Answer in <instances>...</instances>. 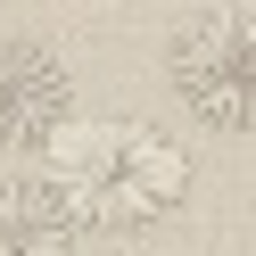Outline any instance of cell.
<instances>
[{
    "mask_svg": "<svg viewBox=\"0 0 256 256\" xmlns=\"http://www.w3.org/2000/svg\"><path fill=\"white\" fill-rule=\"evenodd\" d=\"M50 149H58L50 182L66 190V206L83 215V232L140 240L166 215H182V198H190V149L166 132V124H149V116L66 124Z\"/></svg>",
    "mask_w": 256,
    "mask_h": 256,
    "instance_id": "cell-1",
    "label": "cell"
},
{
    "mask_svg": "<svg viewBox=\"0 0 256 256\" xmlns=\"http://www.w3.org/2000/svg\"><path fill=\"white\" fill-rule=\"evenodd\" d=\"M91 232L50 174H0V256H83Z\"/></svg>",
    "mask_w": 256,
    "mask_h": 256,
    "instance_id": "cell-4",
    "label": "cell"
},
{
    "mask_svg": "<svg viewBox=\"0 0 256 256\" xmlns=\"http://www.w3.org/2000/svg\"><path fill=\"white\" fill-rule=\"evenodd\" d=\"M74 124V74L34 34H0V157H34Z\"/></svg>",
    "mask_w": 256,
    "mask_h": 256,
    "instance_id": "cell-3",
    "label": "cell"
},
{
    "mask_svg": "<svg viewBox=\"0 0 256 256\" xmlns=\"http://www.w3.org/2000/svg\"><path fill=\"white\" fill-rule=\"evenodd\" d=\"M166 83L206 132L248 140L256 132V17L248 8H198L166 42Z\"/></svg>",
    "mask_w": 256,
    "mask_h": 256,
    "instance_id": "cell-2",
    "label": "cell"
}]
</instances>
